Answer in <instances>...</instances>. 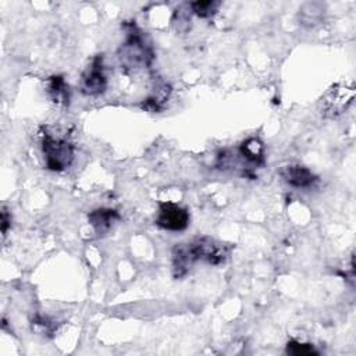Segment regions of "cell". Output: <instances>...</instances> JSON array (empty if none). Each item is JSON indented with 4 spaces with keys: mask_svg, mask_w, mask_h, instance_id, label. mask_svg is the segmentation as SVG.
<instances>
[{
    "mask_svg": "<svg viewBox=\"0 0 356 356\" xmlns=\"http://www.w3.org/2000/svg\"><path fill=\"white\" fill-rule=\"evenodd\" d=\"M232 246L211 236H196L186 242L175 243L171 249V273L175 280H182L197 261L210 266L224 264Z\"/></svg>",
    "mask_w": 356,
    "mask_h": 356,
    "instance_id": "cell-1",
    "label": "cell"
},
{
    "mask_svg": "<svg viewBox=\"0 0 356 356\" xmlns=\"http://www.w3.org/2000/svg\"><path fill=\"white\" fill-rule=\"evenodd\" d=\"M122 28L125 31V38L117 50L121 70L125 74H136L150 68L156 58V53L147 32L138 26L135 21H125Z\"/></svg>",
    "mask_w": 356,
    "mask_h": 356,
    "instance_id": "cell-2",
    "label": "cell"
},
{
    "mask_svg": "<svg viewBox=\"0 0 356 356\" xmlns=\"http://www.w3.org/2000/svg\"><path fill=\"white\" fill-rule=\"evenodd\" d=\"M40 149L47 170L61 172L74 161L75 147L67 134H57L49 125L40 128Z\"/></svg>",
    "mask_w": 356,
    "mask_h": 356,
    "instance_id": "cell-3",
    "label": "cell"
},
{
    "mask_svg": "<svg viewBox=\"0 0 356 356\" xmlns=\"http://www.w3.org/2000/svg\"><path fill=\"white\" fill-rule=\"evenodd\" d=\"M355 83H334L321 97V114L325 118H335L343 114L355 100Z\"/></svg>",
    "mask_w": 356,
    "mask_h": 356,
    "instance_id": "cell-4",
    "label": "cell"
},
{
    "mask_svg": "<svg viewBox=\"0 0 356 356\" xmlns=\"http://www.w3.org/2000/svg\"><path fill=\"white\" fill-rule=\"evenodd\" d=\"M108 86V78L106 74L104 56L96 54L85 68L79 81V90L82 95L95 97L106 92Z\"/></svg>",
    "mask_w": 356,
    "mask_h": 356,
    "instance_id": "cell-5",
    "label": "cell"
},
{
    "mask_svg": "<svg viewBox=\"0 0 356 356\" xmlns=\"http://www.w3.org/2000/svg\"><path fill=\"white\" fill-rule=\"evenodd\" d=\"M189 211L172 202H160L154 224L165 231L179 232L188 228L189 225Z\"/></svg>",
    "mask_w": 356,
    "mask_h": 356,
    "instance_id": "cell-6",
    "label": "cell"
},
{
    "mask_svg": "<svg viewBox=\"0 0 356 356\" xmlns=\"http://www.w3.org/2000/svg\"><path fill=\"white\" fill-rule=\"evenodd\" d=\"M280 175L284 182L298 189H309L318 181V177L310 168L300 164L284 165L280 170Z\"/></svg>",
    "mask_w": 356,
    "mask_h": 356,
    "instance_id": "cell-7",
    "label": "cell"
},
{
    "mask_svg": "<svg viewBox=\"0 0 356 356\" xmlns=\"http://www.w3.org/2000/svg\"><path fill=\"white\" fill-rule=\"evenodd\" d=\"M171 85L163 81L161 78L154 79V85L152 89V93L142 100L140 108L146 110L149 113H160L167 106V102L171 96Z\"/></svg>",
    "mask_w": 356,
    "mask_h": 356,
    "instance_id": "cell-8",
    "label": "cell"
},
{
    "mask_svg": "<svg viewBox=\"0 0 356 356\" xmlns=\"http://www.w3.org/2000/svg\"><path fill=\"white\" fill-rule=\"evenodd\" d=\"M120 218V213L111 207H97L88 214V222L97 235L107 234Z\"/></svg>",
    "mask_w": 356,
    "mask_h": 356,
    "instance_id": "cell-9",
    "label": "cell"
},
{
    "mask_svg": "<svg viewBox=\"0 0 356 356\" xmlns=\"http://www.w3.org/2000/svg\"><path fill=\"white\" fill-rule=\"evenodd\" d=\"M46 93L60 107H68L71 102V89L63 75H51L46 79Z\"/></svg>",
    "mask_w": 356,
    "mask_h": 356,
    "instance_id": "cell-10",
    "label": "cell"
},
{
    "mask_svg": "<svg viewBox=\"0 0 356 356\" xmlns=\"http://www.w3.org/2000/svg\"><path fill=\"white\" fill-rule=\"evenodd\" d=\"M239 154L243 157V160L250 164L253 168L263 167L266 163V149L264 143L259 138H248L238 146Z\"/></svg>",
    "mask_w": 356,
    "mask_h": 356,
    "instance_id": "cell-11",
    "label": "cell"
},
{
    "mask_svg": "<svg viewBox=\"0 0 356 356\" xmlns=\"http://www.w3.org/2000/svg\"><path fill=\"white\" fill-rule=\"evenodd\" d=\"M325 14V7L323 3H306L299 10V22L306 28H313L318 25Z\"/></svg>",
    "mask_w": 356,
    "mask_h": 356,
    "instance_id": "cell-12",
    "label": "cell"
},
{
    "mask_svg": "<svg viewBox=\"0 0 356 356\" xmlns=\"http://www.w3.org/2000/svg\"><path fill=\"white\" fill-rule=\"evenodd\" d=\"M192 14L197 15L199 18H211L214 14H217L221 1L217 0H197L188 3Z\"/></svg>",
    "mask_w": 356,
    "mask_h": 356,
    "instance_id": "cell-13",
    "label": "cell"
},
{
    "mask_svg": "<svg viewBox=\"0 0 356 356\" xmlns=\"http://www.w3.org/2000/svg\"><path fill=\"white\" fill-rule=\"evenodd\" d=\"M191 14H192V11L189 8V4H182L174 11L171 22H172V26L175 28L177 32L185 33V32L189 31V28H191Z\"/></svg>",
    "mask_w": 356,
    "mask_h": 356,
    "instance_id": "cell-14",
    "label": "cell"
},
{
    "mask_svg": "<svg viewBox=\"0 0 356 356\" xmlns=\"http://www.w3.org/2000/svg\"><path fill=\"white\" fill-rule=\"evenodd\" d=\"M58 324L53 318L42 314H36L32 318V330L36 331L39 335L43 337H53V334L57 331Z\"/></svg>",
    "mask_w": 356,
    "mask_h": 356,
    "instance_id": "cell-15",
    "label": "cell"
},
{
    "mask_svg": "<svg viewBox=\"0 0 356 356\" xmlns=\"http://www.w3.org/2000/svg\"><path fill=\"white\" fill-rule=\"evenodd\" d=\"M285 352L292 356H312V355H318V350L312 345L306 342H299L295 339L288 341L285 346Z\"/></svg>",
    "mask_w": 356,
    "mask_h": 356,
    "instance_id": "cell-16",
    "label": "cell"
},
{
    "mask_svg": "<svg viewBox=\"0 0 356 356\" xmlns=\"http://www.w3.org/2000/svg\"><path fill=\"white\" fill-rule=\"evenodd\" d=\"M11 227V213L7 210L6 206L1 207V234L6 236L8 228Z\"/></svg>",
    "mask_w": 356,
    "mask_h": 356,
    "instance_id": "cell-17",
    "label": "cell"
}]
</instances>
